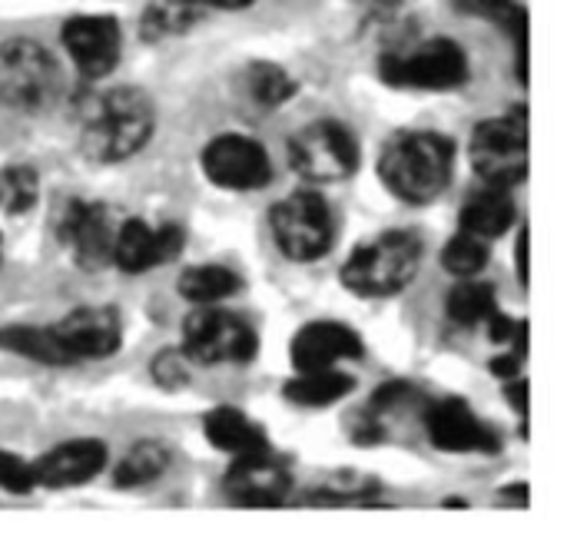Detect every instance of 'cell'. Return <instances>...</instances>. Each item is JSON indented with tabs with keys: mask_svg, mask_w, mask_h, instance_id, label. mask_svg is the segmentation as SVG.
Instances as JSON below:
<instances>
[{
	"mask_svg": "<svg viewBox=\"0 0 567 547\" xmlns=\"http://www.w3.org/2000/svg\"><path fill=\"white\" fill-rule=\"evenodd\" d=\"M50 329H53L56 342L63 345L70 365L86 362V359H106L123 342L120 316L106 306H80Z\"/></svg>",
	"mask_w": 567,
	"mask_h": 547,
	"instance_id": "obj_14",
	"label": "cell"
},
{
	"mask_svg": "<svg viewBox=\"0 0 567 547\" xmlns=\"http://www.w3.org/2000/svg\"><path fill=\"white\" fill-rule=\"evenodd\" d=\"M153 375H156V382L159 385H179L183 379H186V369H183V362H179V355H169V352H163L159 359H156V365H153Z\"/></svg>",
	"mask_w": 567,
	"mask_h": 547,
	"instance_id": "obj_30",
	"label": "cell"
},
{
	"mask_svg": "<svg viewBox=\"0 0 567 547\" xmlns=\"http://www.w3.org/2000/svg\"><path fill=\"white\" fill-rule=\"evenodd\" d=\"M0 349L17 352L30 362H43V365H70L63 345L56 342L53 329H33V326H13V329H0Z\"/></svg>",
	"mask_w": 567,
	"mask_h": 547,
	"instance_id": "obj_23",
	"label": "cell"
},
{
	"mask_svg": "<svg viewBox=\"0 0 567 547\" xmlns=\"http://www.w3.org/2000/svg\"><path fill=\"white\" fill-rule=\"evenodd\" d=\"M206 438H209L213 448L229 452L233 458L269 452V442H266L262 429L256 422H249L236 409H216V412H209L206 415Z\"/></svg>",
	"mask_w": 567,
	"mask_h": 547,
	"instance_id": "obj_20",
	"label": "cell"
},
{
	"mask_svg": "<svg viewBox=\"0 0 567 547\" xmlns=\"http://www.w3.org/2000/svg\"><path fill=\"white\" fill-rule=\"evenodd\" d=\"M63 47L73 60V66L96 80V76H106L116 60H120V47H123V37H120V23L106 13H80V17H70L63 23Z\"/></svg>",
	"mask_w": 567,
	"mask_h": 547,
	"instance_id": "obj_13",
	"label": "cell"
},
{
	"mask_svg": "<svg viewBox=\"0 0 567 547\" xmlns=\"http://www.w3.org/2000/svg\"><path fill=\"white\" fill-rule=\"evenodd\" d=\"M40 199V176L37 169L17 163V166H3L0 169V209L10 216L30 213Z\"/></svg>",
	"mask_w": 567,
	"mask_h": 547,
	"instance_id": "obj_26",
	"label": "cell"
},
{
	"mask_svg": "<svg viewBox=\"0 0 567 547\" xmlns=\"http://www.w3.org/2000/svg\"><path fill=\"white\" fill-rule=\"evenodd\" d=\"M256 332L249 322L239 316L216 309V306H199L183 329V349L186 359L203 362V365H219V362H249L256 355Z\"/></svg>",
	"mask_w": 567,
	"mask_h": 547,
	"instance_id": "obj_9",
	"label": "cell"
},
{
	"mask_svg": "<svg viewBox=\"0 0 567 547\" xmlns=\"http://www.w3.org/2000/svg\"><path fill=\"white\" fill-rule=\"evenodd\" d=\"M243 289V279L229 266H196L186 269L179 279V296L196 306H219L223 299L236 296Z\"/></svg>",
	"mask_w": 567,
	"mask_h": 547,
	"instance_id": "obj_22",
	"label": "cell"
},
{
	"mask_svg": "<svg viewBox=\"0 0 567 547\" xmlns=\"http://www.w3.org/2000/svg\"><path fill=\"white\" fill-rule=\"evenodd\" d=\"M425 425H429V438L445 452H482V455L498 452L495 432L462 399L435 402L425 415Z\"/></svg>",
	"mask_w": 567,
	"mask_h": 547,
	"instance_id": "obj_16",
	"label": "cell"
},
{
	"mask_svg": "<svg viewBox=\"0 0 567 547\" xmlns=\"http://www.w3.org/2000/svg\"><path fill=\"white\" fill-rule=\"evenodd\" d=\"M0 259H3V239H0Z\"/></svg>",
	"mask_w": 567,
	"mask_h": 547,
	"instance_id": "obj_35",
	"label": "cell"
},
{
	"mask_svg": "<svg viewBox=\"0 0 567 547\" xmlns=\"http://www.w3.org/2000/svg\"><path fill=\"white\" fill-rule=\"evenodd\" d=\"M246 90L262 106H282L296 93V80L276 63H252L246 70Z\"/></svg>",
	"mask_w": 567,
	"mask_h": 547,
	"instance_id": "obj_28",
	"label": "cell"
},
{
	"mask_svg": "<svg viewBox=\"0 0 567 547\" xmlns=\"http://www.w3.org/2000/svg\"><path fill=\"white\" fill-rule=\"evenodd\" d=\"M33 465H27L23 458L10 455V452H0V488L3 492H13V495H27L33 488Z\"/></svg>",
	"mask_w": 567,
	"mask_h": 547,
	"instance_id": "obj_29",
	"label": "cell"
},
{
	"mask_svg": "<svg viewBox=\"0 0 567 547\" xmlns=\"http://www.w3.org/2000/svg\"><path fill=\"white\" fill-rule=\"evenodd\" d=\"M63 93L60 63L37 40L0 43V103L17 113H43Z\"/></svg>",
	"mask_w": 567,
	"mask_h": 547,
	"instance_id": "obj_4",
	"label": "cell"
},
{
	"mask_svg": "<svg viewBox=\"0 0 567 547\" xmlns=\"http://www.w3.org/2000/svg\"><path fill=\"white\" fill-rule=\"evenodd\" d=\"M355 389L352 375L339 372V369H312V372H299L289 385H286V399L306 409H326L336 405L339 399H346Z\"/></svg>",
	"mask_w": 567,
	"mask_h": 547,
	"instance_id": "obj_21",
	"label": "cell"
},
{
	"mask_svg": "<svg viewBox=\"0 0 567 547\" xmlns=\"http://www.w3.org/2000/svg\"><path fill=\"white\" fill-rule=\"evenodd\" d=\"M492 259V249H488V239L482 236H472V233H458L449 239L445 252H442V266L452 272V276H462V279H472L478 276Z\"/></svg>",
	"mask_w": 567,
	"mask_h": 547,
	"instance_id": "obj_27",
	"label": "cell"
},
{
	"mask_svg": "<svg viewBox=\"0 0 567 547\" xmlns=\"http://www.w3.org/2000/svg\"><path fill=\"white\" fill-rule=\"evenodd\" d=\"M272 236L279 249L296 262H312L332 249L336 223L332 209L319 193H292L279 206H272Z\"/></svg>",
	"mask_w": 567,
	"mask_h": 547,
	"instance_id": "obj_7",
	"label": "cell"
},
{
	"mask_svg": "<svg viewBox=\"0 0 567 547\" xmlns=\"http://www.w3.org/2000/svg\"><path fill=\"white\" fill-rule=\"evenodd\" d=\"M515 223V199L505 186H482L462 206V229L482 239H495L508 233Z\"/></svg>",
	"mask_w": 567,
	"mask_h": 547,
	"instance_id": "obj_19",
	"label": "cell"
},
{
	"mask_svg": "<svg viewBox=\"0 0 567 547\" xmlns=\"http://www.w3.org/2000/svg\"><path fill=\"white\" fill-rule=\"evenodd\" d=\"M179 3H206V7H223V10H243L252 0H179Z\"/></svg>",
	"mask_w": 567,
	"mask_h": 547,
	"instance_id": "obj_32",
	"label": "cell"
},
{
	"mask_svg": "<svg viewBox=\"0 0 567 547\" xmlns=\"http://www.w3.org/2000/svg\"><path fill=\"white\" fill-rule=\"evenodd\" d=\"M166 468H169V452L156 442H143L123 455V462L113 472V485L116 488H143V485L156 482Z\"/></svg>",
	"mask_w": 567,
	"mask_h": 547,
	"instance_id": "obj_24",
	"label": "cell"
},
{
	"mask_svg": "<svg viewBox=\"0 0 567 547\" xmlns=\"http://www.w3.org/2000/svg\"><path fill=\"white\" fill-rule=\"evenodd\" d=\"M106 465V448L96 438H73L50 448L40 462H33V482L43 488H76L100 475Z\"/></svg>",
	"mask_w": 567,
	"mask_h": 547,
	"instance_id": "obj_17",
	"label": "cell"
},
{
	"mask_svg": "<svg viewBox=\"0 0 567 547\" xmlns=\"http://www.w3.org/2000/svg\"><path fill=\"white\" fill-rule=\"evenodd\" d=\"M422 262V242L412 233H385L359 246L342 266V282L365 299H385L402 292Z\"/></svg>",
	"mask_w": 567,
	"mask_h": 547,
	"instance_id": "obj_3",
	"label": "cell"
},
{
	"mask_svg": "<svg viewBox=\"0 0 567 547\" xmlns=\"http://www.w3.org/2000/svg\"><path fill=\"white\" fill-rule=\"evenodd\" d=\"M495 312H498V302H495V289L488 282H462L449 296V316L465 329L485 326Z\"/></svg>",
	"mask_w": 567,
	"mask_h": 547,
	"instance_id": "obj_25",
	"label": "cell"
},
{
	"mask_svg": "<svg viewBox=\"0 0 567 547\" xmlns=\"http://www.w3.org/2000/svg\"><path fill=\"white\" fill-rule=\"evenodd\" d=\"M223 488L226 498L239 508H276L289 498L292 478L272 452H259L236 458V465L223 478Z\"/></svg>",
	"mask_w": 567,
	"mask_h": 547,
	"instance_id": "obj_12",
	"label": "cell"
},
{
	"mask_svg": "<svg viewBox=\"0 0 567 547\" xmlns=\"http://www.w3.org/2000/svg\"><path fill=\"white\" fill-rule=\"evenodd\" d=\"M492 372L502 375V379H515V375H518V359H515V352H512V355H502V359H492Z\"/></svg>",
	"mask_w": 567,
	"mask_h": 547,
	"instance_id": "obj_31",
	"label": "cell"
},
{
	"mask_svg": "<svg viewBox=\"0 0 567 547\" xmlns=\"http://www.w3.org/2000/svg\"><path fill=\"white\" fill-rule=\"evenodd\" d=\"M518 269H522V279L528 282V233H522L518 239Z\"/></svg>",
	"mask_w": 567,
	"mask_h": 547,
	"instance_id": "obj_33",
	"label": "cell"
},
{
	"mask_svg": "<svg viewBox=\"0 0 567 547\" xmlns=\"http://www.w3.org/2000/svg\"><path fill=\"white\" fill-rule=\"evenodd\" d=\"M116 226L120 223L113 219V213L103 203L73 199L60 219V246L73 256L76 266L100 269L113 256Z\"/></svg>",
	"mask_w": 567,
	"mask_h": 547,
	"instance_id": "obj_11",
	"label": "cell"
},
{
	"mask_svg": "<svg viewBox=\"0 0 567 547\" xmlns=\"http://www.w3.org/2000/svg\"><path fill=\"white\" fill-rule=\"evenodd\" d=\"M156 126V113L146 93L120 86L106 90L83 120L80 146L93 163H123L136 156Z\"/></svg>",
	"mask_w": 567,
	"mask_h": 547,
	"instance_id": "obj_1",
	"label": "cell"
},
{
	"mask_svg": "<svg viewBox=\"0 0 567 547\" xmlns=\"http://www.w3.org/2000/svg\"><path fill=\"white\" fill-rule=\"evenodd\" d=\"M468 159L482 183L512 189L528 173V126L515 116H495L475 126Z\"/></svg>",
	"mask_w": 567,
	"mask_h": 547,
	"instance_id": "obj_6",
	"label": "cell"
},
{
	"mask_svg": "<svg viewBox=\"0 0 567 547\" xmlns=\"http://www.w3.org/2000/svg\"><path fill=\"white\" fill-rule=\"evenodd\" d=\"M379 76L395 90H455L468 80V56L455 40H429L409 53H385Z\"/></svg>",
	"mask_w": 567,
	"mask_h": 547,
	"instance_id": "obj_5",
	"label": "cell"
},
{
	"mask_svg": "<svg viewBox=\"0 0 567 547\" xmlns=\"http://www.w3.org/2000/svg\"><path fill=\"white\" fill-rule=\"evenodd\" d=\"M203 173L223 189H262L272 179V163L256 140L226 133L203 149Z\"/></svg>",
	"mask_w": 567,
	"mask_h": 547,
	"instance_id": "obj_10",
	"label": "cell"
},
{
	"mask_svg": "<svg viewBox=\"0 0 567 547\" xmlns=\"http://www.w3.org/2000/svg\"><path fill=\"white\" fill-rule=\"evenodd\" d=\"M289 163L312 183H336L359 169V143L342 123L319 120L292 136Z\"/></svg>",
	"mask_w": 567,
	"mask_h": 547,
	"instance_id": "obj_8",
	"label": "cell"
},
{
	"mask_svg": "<svg viewBox=\"0 0 567 547\" xmlns=\"http://www.w3.org/2000/svg\"><path fill=\"white\" fill-rule=\"evenodd\" d=\"M488 3H508V0H488Z\"/></svg>",
	"mask_w": 567,
	"mask_h": 547,
	"instance_id": "obj_34",
	"label": "cell"
},
{
	"mask_svg": "<svg viewBox=\"0 0 567 547\" xmlns=\"http://www.w3.org/2000/svg\"><path fill=\"white\" fill-rule=\"evenodd\" d=\"M455 169V146L439 133H399L385 143L379 159L382 183L405 203L439 199Z\"/></svg>",
	"mask_w": 567,
	"mask_h": 547,
	"instance_id": "obj_2",
	"label": "cell"
},
{
	"mask_svg": "<svg viewBox=\"0 0 567 547\" xmlns=\"http://www.w3.org/2000/svg\"><path fill=\"white\" fill-rule=\"evenodd\" d=\"M183 249V233L173 223H143V219H126L116 226L113 239V256L123 272H150L163 262H173Z\"/></svg>",
	"mask_w": 567,
	"mask_h": 547,
	"instance_id": "obj_15",
	"label": "cell"
},
{
	"mask_svg": "<svg viewBox=\"0 0 567 547\" xmlns=\"http://www.w3.org/2000/svg\"><path fill=\"white\" fill-rule=\"evenodd\" d=\"M362 355V339L342 322H312L292 339V365L299 372L336 369L346 359Z\"/></svg>",
	"mask_w": 567,
	"mask_h": 547,
	"instance_id": "obj_18",
	"label": "cell"
}]
</instances>
